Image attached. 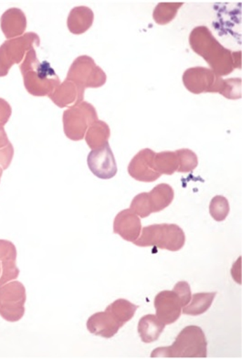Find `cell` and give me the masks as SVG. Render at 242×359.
I'll return each instance as SVG.
<instances>
[{"mask_svg": "<svg viewBox=\"0 0 242 359\" xmlns=\"http://www.w3.org/2000/svg\"><path fill=\"white\" fill-rule=\"evenodd\" d=\"M16 259V246L11 241L0 240V264H1L0 286L19 277L20 270L17 267Z\"/></svg>", "mask_w": 242, "mask_h": 359, "instance_id": "cell-15", "label": "cell"}, {"mask_svg": "<svg viewBox=\"0 0 242 359\" xmlns=\"http://www.w3.org/2000/svg\"><path fill=\"white\" fill-rule=\"evenodd\" d=\"M175 153H177L178 162H180L177 170L180 173H189L198 167V156L192 150L183 149L175 151Z\"/></svg>", "mask_w": 242, "mask_h": 359, "instance_id": "cell-26", "label": "cell"}, {"mask_svg": "<svg viewBox=\"0 0 242 359\" xmlns=\"http://www.w3.org/2000/svg\"><path fill=\"white\" fill-rule=\"evenodd\" d=\"M217 292H198L192 295L191 302H189L186 306L182 309L184 315L187 316H201L207 312L210 306H213Z\"/></svg>", "mask_w": 242, "mask_h": 359, "instance_id": "cell-22", "label": "cell"}, {"mask_svg": "<svg viewBox=\"0 0 242 359\" xmlns=\"http://www.w3.org/2000/svg\"><path fill=\"white\" fill-rule=\"evenodd\" d=\"M14 156V147L12 144H8L4 149H0V165L4 170H8L11 164Z\"/></svg>", "mask_w": 242, "mask_h": 359, "instance_id": "cell-31", "label": "cell"}, {"mask_svg": "<svg viewBox=\"0 0 242 359\" xmlns=\"http://www.w3.org/2000/svg\"><path fill=\"white\" fill-rule=\"evenodd\" d=\"M98 114L93 104L81 102L63 113V129L66 137L72 141L83 140L88 128L96 122Z\"/></svg>", "mask_w": 242, "mask_h": 359, "instance_id": "cell-6", "label": "cell"}, {"mask_svg": "<svg viewBox=\"0 0 242 359\" xmlns=\"http://www.w3.org/2000/svg\"><path fill=\"white\" fill-rule=\"evenodd\" d=\"M156 153L152 149L139 151L128 165V173L133 179L141 182H154L161 177L155 168Z\"/></svg>", "mask_w": 242, "mask_h": 359, "instance_id": "cell-11", "label": "cell"}, {"mask_svg": "<svg viewBox=\"0 0 242 359\" xmlns=\"http://www.w3.org/2000/svg\"><path fill=\"white\" fill-rule=\"evenodd\" d=\"M111 130L105 121L97 120L88 128L86 140L90 149H98L108 143L110 138Z\"/></svg>", "mask_w": 242, "mask_h": 359, "instance_id": "cell-21", "label": "cell"}, {"mask_svg": "<svg viewBox=\"0 0 242 359\" xmlns=\"http://www.w3.org/2000/svg\"><path fill=\"white\" fill-rule=\"evenodd\" d=\"M11 141L8 140L7 133H6L4 126H0V149H4L11 144Z\"/></svg>", "mask_w": 242, "mask_h": 359, "instance_id": "cell-33", "label": "cell"}, {"mask_svg": "<svg viewBox=\"0 0 242 359\" xmlns=\"http://www.w3.org/2000/svg\"><path fill=\"white\" fill-rule=\"evenodd\" d=\"M166 325L155 315L143 316L138 323L137 331L144 343L156 342L165 330Z\"/></svg>", "mask_w": 242, "mask_h": 359, "instance_id": "cell-19", "label": "cell"}, {"mask_svg": "<svg viewBox=\"0 0 242 359\" xmlns=\"http://www.w3.org/2000/svg\"><path fill=\"white\" fill-rule=\"evenodd\" d=\"M184 5L183 2H161L153 12V19L159 25H166L177 17L178 10Z\"/></svg>", "mask_w": 242, "mask_h": 359, "instance_id": "cell-23", "label": "cell"}, {"mask_svg": "<svg viewBox=\"0 0 242 359\" xmlns=\"http://www.w3.org/2000/svg\"><path fill=\"white\" fill-rule=\"evenodd\" d=\"M20 69L24 86L33 96H48L60 84V78L50 63L47 60L39 62L35 50L27 53Z\"/></svg>", "mask_w": 242, "mask_h": 359, "instance_id": "cell-2", "label": "cell"}, {"mask_svg": "<svg viewBox=\"0 0 242 359\" xmlns=\"http://www.w3.org/2000/svg\"><path fill=\"white\" fill-rule=\"evenodd\" d=\"M66 79L74 81L80 88H100L107 83V76L101 67L96 65L92 57L79 56L69 69Z\"/></svg>", "mask_w": 242, "mask_h": 359, "instance_id": "cell-7", "label": "cell"}, {"mask_svg": "<svg viewBox=\"0 0 242 359\" xmlns=\"http://www.w3.org/2000/svg\"><path fill=\"white\" fill-rule=\"evenodd\" d=\"M208 355V341L201 327L189 325L178 334L170 346H164L154 350L150 357L204 358Z\"/></svg>", "mask_w": 242, "mask_h": 359, "instance_id": "cell-3", "label": "cell"}, {"mask_svg": "<svg viewBox=\"0 0 242 359\" xmlns=\"http://www.w3.org/2000/svg\"><path fill=\"white\" fill-rule=\"evenodd\" d=\"M148 201L152 213L164 210L173 202L175 197L174 189L168 184H159L147 193Z\"/></svg>", "mask_w": 242, "mask_h": 359, "instance_id": "cell-20", "label": "cell"}, {"mask_svg": "<svg viewBox=\"0 0 242 359\" xmlns=\"http://www.w3.org/2000/svg\"><path fill=\"white\" fill-rule=\"evenodd\" d=\"M86 90L80 88L74 81L66 79L48 98L60 108L75 107L83 102Z\"/></svg>", "mask_w": 242, "mask_h": 359, "instance_id": "cell-16", "label": "cell"}, {"mask_svg": "<svg viewBox=\"0 0 242 359\" xmlns=\"http://www.w3.org/2000/svg\"><path fill=\"white\" fill-rule=\"evenodd\" d=\"M87 164L92 173L101 180L113 179L117 173L116 158L109 143L98 149L90 151Z\"/></svg>", "mask_w": 242, "mask_h": 359, "instance_id": "cell-10", "label": "cell"}, {"mask_svg": "<svg viewBox=\"0 0 242 359\" xmlns=\"http://www.w3.org/2000/svg\"><path fill=\"white\" fill-rule=\"evenodd\" d=\"M229 203L223 196L217 195L214 197L210 201V213L211 217L216 220V222H223L229 216Z\"/></svg>", "mask_w": 242, "mask_h": 359, "instance_id": "cell-27", "label": "cell"}, {"mask_svg": "<svg viewBox=\"0 0 242 359\" xmlns=\"http://www.w3.org/2000/svg\"><path fill=\"white\" fill-rule=\"evenodd\" d=\"M142 224L140 218L131 210L118 213L114 222V232L123 240L134 243L140 236Z\"/></svg>", "mask_w": 242, "mask_h": 359, "instance_id": "cell-14", "label": "cell"}, {"mask_svg": "<svg viewBox=\"0 0 242 359\" xmlns=\"http://www.w3.org/2000/svg\"><path fill=\"white\" fill-rule=\"evenodd\" d=\"M87 330L95 336L112 339L123 325L107 307L105 312H98L88 319Z\"/></svg>", "mask_w": 242, "mask_h": 359, "instance_id": "cell-13", "label": "cell"}, {"mask_svg": "<svg viewBox=\"0 0 242 359\" xmlns=\"http://www.w3.org/2000/svg\"><path fill=\"white\" fill-rule=\"evenodd\" d=\"M95 20V14L90 8L76 7L69 12L67 26L69 32L74 35H81L86 33L93 26Z\"/></svg>", "mask_w": 242, "mask_h": 359, "instance_id": "cell-18", "label": "cell"}, {"mask_svg": "<svg viewBox=\"0 0 242 359\" xmlns=\"http://www.w3.org/2000/svg\"><path fill=\"white\" fill-rule=\"evenodd\" d=\"M3 171H4V168H3L1 167V165H0V180H1V177H2V175H3Z\"/></svg>", "mask_w": 242, "mask_h": 359, "instance_id": "cell-34", "label": "cell"}, {"mask_svg": "<svg viewBox=\"0 0 242 359\" xmlns=\"http://www.w3.org/2000/svg\"><path fill=\"white\" fill-rule=\"evenodd\" d=\"M41 45L37 33L28 32L20 37L12 39L0 46V77L7 76L12 66L19 65L27 53Z\"/></svg>", "mask_w": 242, "mask_h": 359, "instance_id": "cell-5", "label": "cell"}, {"mask_svg": "<svg viewBox=\"0 0 242 359\" xmlns=\"http://www.w3.org/2000/svg\"><path fill=\"white\" fill-rule=\"evenodd\" d=\"M182 81L184 87L194 95L204 93L222 95L225 80L210 68L192 67L184 72Z\"/></svg>", "mask_w": 242, "mask_h": 359, "instance_id": "cell-9", "label": "cell"}, {"mask_svg": "<svg viewBox=\"0 0 242 359\" xmlns=\"http://www.w3.org/2000/svg\"><path fill=\"white\" fill-rule=\"evenodd\" d=\"M0 27L8 40L25 34L27 18L20 8H12L4 12L0 19Z\"/></svg>", "mask_w": 242, "mask_h": 359, "instance_id": "cell-17", "label": "cell"}, {"mask_svg": "<svg viewBox=\"0 0 242 359\" xmlns=\"http://www.w3.org/2000/svg\"><path fill=\"white\" fill-rule=\"evenodd\" d=\"M110 312L113 313L114 318L121 323V325H125L135 316L136 310L138 306L132 304L131 302L126 299H118L114 301L113 304L107 306Z\"/></svg>", "mask_w": 242, "mask_h": 359, "instance_id": "cell-25", "label": "cell"}, {"mask_svg": "<svg viewBox=\"0 0 242 359\" xmlns=\"http://www.w3.org/2000/svg\"><path fill=\"white\" fill-rule=\"evenodd\" d=\"M0 276H1V264H0Z\"/></svg>", "mask_w": 242, "mask_h": 359, "instance_id": "cell-35", "label": "cell"}, {"mask_svg": "<svg viewBox=\"0 0 242 359\" xmlns=\"http://www.w3.org/2000/svg\"><path fill=\"white\" fill-rule=\"evenodd\" d=\"M156 318L165 325H172L182 313V303L174 291H162L155 298Z\"/></svg>", "mask_w": 242, "mask_h": 359, "instance_id": "cell-12", "label": "cell"}, {"mask_svg": "<svg viewBox=\"0 0 242 359\" xmlns=\"http://www.w3.org/2000/svg\"><path fill=\"white\" fill-rule=\"evenodd\" d=\"M242 81L241 78L225 80L222 96L229 100H238L242 96Z\"/></svg>", "mask_w": 242, "mask_h": 359, "instance_id": "cell-29", "label": "cell"}, {"mask_svg": "<svg viewBox=\"0 0 242 359\" xmlns=\"http://www.w3.org/2000/svg\"><path fill=\"white\" fill-rule=\"evenodd\" d=\"M186 243L184 232L177 224H154L142 230L141 236L134 241L138 247H156L157 249L178 252Z\"/></svg>", "mask_w": 242, "mask_h": 359, "instance_id": "cell-4", "label": "cell"}, {"mask_svg": "<svg viewBox=\"0 0 242 359\" xmlns=\"http://www.w3.org/2000/svg\"><path fill=\"white\" fill-rule=\"evenodd\" d=\"M27 295L25 286L11 280L0 286V316L8 322H18L25 313Z\"/></svg>", "mask_w": 242, "mask_h": 359, "instance_id": "cell-8", "label": "cell"}, {"mask_svg": "<svg viewBox=\"0 0 242 359\" xmlns=\"http://www.w3.org/2000/svg\"><path fill=\"white\" fill-rule=\"evenodd\" d=\"M173 291L178 295V297L180 298L183 307L186 306L187 304L189 303L190 300H191V290H190L189 283L184 282V280L178 282L177 285L174 286Z\"/></svg>", "mask_w": 242, "mask_h": 359, "instance_id": "cell-30", "label": "cell"}, {"mask_svg": "<svg viewBox=\"0 0 242 359\" xmlns=\"http://www.w3.org/2000/svg\"><path fill=\"white\" fill-rule=\"evenodd\" d=\"M189 44L194 53L202 57L210 69L219 76H227L235 69L241 68V51L233 53L223 47L208 27L194 28L189 35Z\"/></svg>", "mask_w": 242, "mask_h": 359, "instance_id": "cell-1", "label": "cell"}, {"mask_svg": "<svg viewBox=\"0 0 242 359\" xmlns=\"http://www.w3.org/2000/svg\"><path fill=\"white\" fill-rule=\"evenodd\" d=\"M130 210L142 219L149 217L152 214V211H151L149 201H148L147 193L143 192L136 195L130 205Z\"/></svg>", "mask_w": 242, "mask_h": 359, "instance_id": "cell-28", "label": "cell"}, {"mask_svg": "<svg viewBox=\"0 0 242 359\" xmlns=\"http://www.w3.org/2000/svg\"><path fill=\"white\" fill-rule=\"evenodd\" d=\"M12 114L11 104L4 99L0 98V126L7 125Z\"/></svg>", "mask_w": 242, "mask_h": 359, "instance_id": "cell-32", "label": "cell"}, {"mask_svg": "<svg viewBox=\"0 0 242 359\" xmlns=\"http://www.w3.org/2000/svg\"><path fill=\"white\" fill-rule=\"evenodd\" d=\"M155 168L157 172L161 175H168L171 176L178 170V158L177 153L172 151H165V152L156 153Z\"/></svg>", "mask_w": 242, "mask_h": 359, "instance_id": "cell-24", "label": "cell"}]
</instances>
